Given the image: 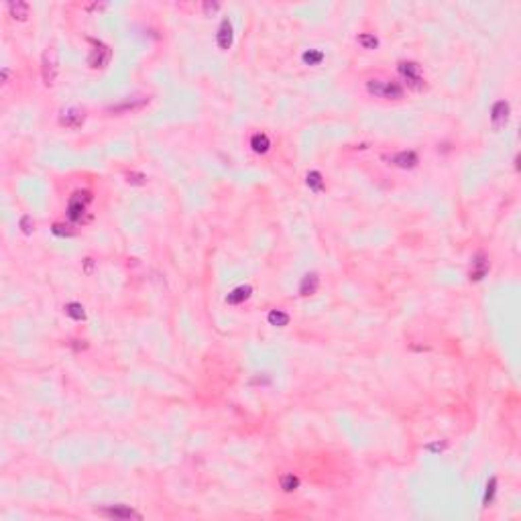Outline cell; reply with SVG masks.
Instances as JSON below:
<instances>
[{"instance_id": "obj_1", "label": "cell", "mask_w": 521, "mask_h": 521, "mask_svg": "<svg viewBox=\"0 0 521 521\" xmlns=\"http://www.w3.org/2000/svg\"><path fill=\"white\" fill-rule=\"evenodd\" d=\"M90 202H92V192H88V190L76 192L67 202V218L71 222H82Z\"/></svg>"}, {"instance_id": "obj_2", "label": "cell", "mask_w": 521, "mask_h": 521, "mask_svg": "<svg viewBox=\"0 0 521 521\" xmlns=\"http://www.w3.org/2000/svg\"><path fill=\"white\" fill-rule=\"evenodd\" d=\"M41 73H43V82L45 86H53L59 73V57H57V49L55 47H47L43 51L41 57Z\"/></svg>"}, {"instance_id": "obj_3", "label": "cell", "mask_w": 521, "mask_h": 521, "mask_svg": "<svg viewBox=\"0 0 521 521\" xmlns=\"http://www.w3.org/2000/svg\"><path fill=\"white\" fill-rule=\"evenodd\" d=\"M368 94L377 98H387V100H399L403 98V88L395 82H383V80H370L366 84Z\"/></svg>"}, {"instance_id": "obj_4", "label": "cell", "mask_w": 521, "mask_h": 521, "mask_svg": "<svg viewBox=\"0 0 521 521\" xmlns=\"http://www.w3.org/2000/svg\"><path fill=\"white\" fill-rule=\"evenodd\" d=\"M86 122V110L80 106H67L59 112V124L65 128H82Z\"/></svg>"}, {"instance_id": "obj_5", "label": "cell", "mask_w": 521, "mask_h": 521, "mask_svg": "<svg viewBox=\"0 0 521 521\" xmlns=\"http://www.w3.org/2000/svg\"><path fill=\"white\" fill-rule=\"evenodd\" d=\"M397 71L405 78L409 88H413V90H421L423 88V78L419 73V65L417 63H413V61H399Z\"/></svg>"}, {"instance_id": "obj_6", "label": "cell", "mask_w": 521, "mask_h": 521, "mask_svg": "<svg viewBox=\"0 0 521 521\" xmlns=\"http://www.w3.org/2000/svg\"><path fill=\"white\" fill-rule=\"evenodd\" d=\"M90 43H94V49H92V53H90V57H88L90 67H94V69L106 67V65L110 63V57H112L110 47L104 45V43H100V41H96V39H90Z\"/></svg>"}, {"instance_id": "obj_7", "label": "cell", "mask_w": 521, "mask_h": 521, "mask_svg": "<svg viewBox=\"0 0 521 521\" xmlns=\"http://www.w3.org/2000/svg\"><path fill=\"white\" fill-rule=\"evenodd\" d=\"M232 41H234V29H232V23L228 19H224L218 27V33H216V43L222 51H226L232 47Z\"/></svg>"}, {"instance_id": "obj_8", "label": "cell", "mask_w": 521, "mask_h": 521, "mask_svg": "<svg viewBox=\"0 0 521 521\" xmlns=\"http://www.w3.org/2000/svg\"><path fill=\"white\" fill-rule=\"evenodd\" d=\"M100 513L112 519H140V513H136L126 505H110L106 509H100Z\"/></svg>"}, {"instance_id": "obj_9", "label": "cell", "mask_w": 521, "mask_h": 521, "mask_svg": "<svg viewBox=\"0 0 521 521\" xmlns=\"http://www.w3.org/2000/svg\"><path fill=\"white\" fill-rule=\"evenodd\" d=\"M509 110H511L509 102H505V100H499V102L493 104V108H491V122H493L495 128L505 126V122L509 118Z\"/></svg>"}, {"instance_id": "obj_10", "label": "cell", "mask_w": 521, "mask_h": 521, "mask_svg": "<svg viewBox=\"0 0 521 521\" xmlns=\"http://www.w3.org/2000/svg\"><path fill=\"white\" fill-rule=\"evenodd\" d=\"M389 161L395 165V167H401V169H411L419 163V157L415 151H399L395 155L389 157Z\"/></svg>"}, {"instance_id": "obj_11", "label": "cell", "mask_w": 521, "mask_h": 521, "mask_svg": "<svg viewBox=\"0 0 521 521\" xmlns=\"http://www.w3.org/2000/svg\"><path fill=\"white\" fill-rule=\"evenodd\" d=\"M489 273V259L485 253H477L472 259V269H470V281H481Z\"/></svg>"}, {"instance_id": "obj_12", "label": "cell", "mask_w": 521, "mask_h": 521, "mask_svg": "<svg viewBox=\"0 0 521 521\" xmlns=\"http://www.w3.org/2000/svg\"><path fill=\"white\" fill-rule=\"evenodd\" d=\"M251 293H253V287H251V285H241V287L232 289V291L226 295V304L239 306V304H243L245 300H249Z\"/></svg>"}, {"instance_id": "obj_13", "label": "cell", "mask_w": 521, "mask_h": 521, "mask_svg": "<svg viewBox=\"0 0 521 521\" xmlns=\"http://www.w3.org/2000/svg\"><path fill=\"white\" fill-rule=\"evenodd\" d=\"M318 287H320L318 273H308V275H304V279L300 283V293L302 295H314L318 291Z\"/></svg>"}, {"instance_id": "obj_14", "label": "cell", "mask_w": 521, "mask_h": 521, "mask_svg": "<svg viewBox=\"0 0 521 521\" xmlns=\"http://www.w3.org/2000/svg\"><path fill=\"white\" fill-rule=\"evenodd\" d=\"M9 13L15 21H25L29 17V5L23 3V0H17V3H9Z\"/></svg>"}, {"instance_id": "obj_15", "label": "cell", "mask_w": 521, "mask_h": 521, "mask_svg": "<svg viewBox=\"0 0 521 521\" xmlns=\"http://www.w3.org/2000/svg\"><path fill=\"white\" fill-rule=\"evenodd\" d=\"M251 147H253V151H255V153H267V151H269V147H271V140H269V136H267V134L257 132V134H253V136H251Z\"/></svg>"}, {"instance_id": "obj_16", "label": "cell", "mask_w": 521, "mask_h": 521, "mask_svg": "<svg viewBox=\"0 0 521 521\" xmlns=\"http://www.w3.org/2000/svg\"><path fill=\"white\" fill-rule=\"evenodd\" d=\"M267 320H269V324H271V326H275V328H283V326H287V324H289V316H287L285 312H281V310H273V312H269Z\"/></svg>"}, {"instance_id": "obj_17", "label": "cell", "mask_w": 521, "mask_h": 521, "mask_svg": "<svg viewBox=\"0 0 521 521\" xmlns=\"http://www.w3.org/2000/svg\"><path fill=\"white\" fill-rule=\"evenodd\" d=\"M65 314H67L71 320H78V322L86 318V312H84L82 304H78V302H69V304L65 306Z\"/></svg>"}, {"instance_id": "obj_18", "label": "cell", "mask_w": 521, "mask_h": 521, "mask_svg": "<svg viewBox=\"0 0 521 521\" xmlns=\"http://www.w3.org/2000/svg\"><path fill=\"white\" fill-rule=\"evenodd\" d=\"M306 181H308V187L314 190V192H322L324 190V177H322L320 171H310Z\"/></svg>"}, {"instance_id": "obj_19", "label": "cell", "mask_w": 521, "mask_h": 521, "mask_svg": "<svg viewBox=\"0 0 521 521\" xmlns=\"http://www.w3.org/2000/svg\"><path fill=\"white\" fill-rule=\"evenodd\" d=\"M297 487H300V479H297L295 475H283L281 477V489L285 493H293Z\"/></svg>"}, {"instance_id": "obj_20", "label": "cell", "mask_w": 521, "mask_h": 521, "mask_svg": "<svg viewBox=\"0 0 521 521\" xmlns=\"http://www.w3.org/2000/svg\"><path fill=\"white\" fill-rule=\"evenodd\" d=\"M302 59H304L306 65H318V63L324 59V53L318 51V49H310V51H306V53L302 55Z\"/></svg>"}, {"instance_id": "obj_21", "label": "cell", "mask_w": 521, "mask_h": 521, "mask_svg": "<svg viewBox=\"0 0 521 521\" xmlns=\"http://www.w3.org/2000/svg\"><path fill=\"white\" fill-rule=\"evenodd\" d=\"M358 43H360L364 49H375V47L379 45V39H377L375 35L364 33V35H358Z\"/></svg>"}, {"instance_id": "obj_22", "label": "cell", "mask_w": 521, "mask_h": 521, "mask_svg": "<svg viewBox=\"0 0 521 521\" xmlns=\"http://www.w3.org/2000/svg\"><path fill=\"white\" fill-rule=\"evenodd\" d=\"M495 491H497V479L493 477V479L487 483V491H485V499H483V505H485V507H489V503L493 501Z\"/></svg>"}, {"instance_id": "obj_23", "label": "cell", "mask_w": 521, "mask_h": 521, "mask_svg": "<svg viewBox=\"0 0 521 521\" xmlns=\"http://www.w3.org/2000/svg\"><path fill=\"white\" fill-rule=\"evenodd\" d=\"M149 102V98H143V100H138V102H124V104H120V106H112L110 110H114V112H120V110H134V108H140L143 104H147Z\"/></svg>"}, {"instance_id": "obj_24", "label": "cell", "mask_w": 521, "mask_h": 521, "mask_svg": "<svg viewBox=\"0 0 521 521\" xmlns=\"http://www.w3.org/2000/svg\"><path fill=\"white\" fill-rule=\"evenodd\" d=\"M19 226H21V230H23L25 234H31V232L35 230V222H33L31 216H23L21 222H19Z\"/></svg>"}, {"instance_id": "obj_25", "label": "cell", "mask_w": 521, "mask_h": 521, "mask_svg": "<svg viewBox=\"0 0 521 521\" xmlns=\"http://www.w3.org/2000/svg\"><path fill=\"white\" fill-rule=\"evenodd\" d=\"M126 181L132 183V185H143V183L147 181V177H145L143 173H128V175H126Z\"/></svg>"}, {"instance_id": "obj_26", "label": "cell", "mask_w": 521, "mask_h": 521, "mask_svg": "<svg viewBox=\"0 0 521 521\" xmlns=\"http://www.w3.org/2000/svg\"><path fill=\"white\" fill-rule=\"evenodd\" d=\"M69 226H61V224H53V234H57V236H71L73 234V230H67Z\"/></svg>"}, {"instance_id": "obj_27", "label": "cell", "mask_w": 521, "mask_h": 521, "mask_svg": "<svg viewBox=\"0 0 521 521\" xmlns=\"http://www.w3.org/2000/svg\"><path fill=\"white\" fill-rule=\"evenodd\" d=\"M218 9H220L218 3H206V5H204V11H206V13H214V11H218Z\"/></svg>"}, {"instance_id": "obj_28", "label": "cell", "mask_w": 521, "mask_h": 521, "mask_svg": "<svg viewBox=\"0 0 521 521\" xmlns=\"http://www.w3.org/2000/svg\"><path fill=\"white\" fill-rule=\"evenodd\" d=\"M428 450H432V452H442V450H444V444H430Z\"/></svg>"}, {"instance_id": "obj_29", "label": "cell", "mask_w": 521, "mask_h": 521, "mask_svg": "<svg viewBox=\"0 0 521 521\" xmlns=\"http://www.w3.org/2000/svg\"><path fill=\"white\" fill-rule=\"evenodd\" d=\"M104 7H106L104 3H100V5L96 3V5H90V7H88V11H100V9H104Z\"/></svg>"}, {"instance_id": "obj_30", "label": "cell", "mask_w": 521, "mask_h": 521, "mask_svg": "<svg viewBox=\"0 0 521 521\" xmlns=\"http://www.w3.org/2000/svg\"><path fill=\"white\" fill-rule=\"evenodd\" d=\"M3 80H5V82H7V80H9V69H7V67H5V69H3Z\"/></svg>"}]
</instances>
